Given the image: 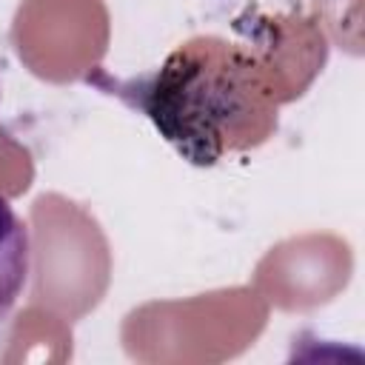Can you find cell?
<instances>
[{"mask_svg":"<svg viewBox=\"0 0 365 365\" xmlns=\"http://www.w3.org/2000/svg\"><path fill=\"white\" fill-rule=\"evenodd\" d=\"M242 68L234 48L208 37L180 46L154 74L111 83V94L140 108L188 163L214 165L245 117Z\"/></svg>","mask_w":365,"mask_h":365,"instance_id":"6da1fadb","label":"cell"},{"mask_svg":"<svg viewBox=\"0 0 365 365\" xmlns=\"http://www.w3.org/2000/svg\"><path fill=\"white\" fill-rule=\"evenodd\" d=\"M31 271V240L29 225L0 197V322L14 311Z\"/></svg>","mask_w":365,"mask_h":365,"instance_id":"7a4b0ae2","label":"cell"}]
</instances>
